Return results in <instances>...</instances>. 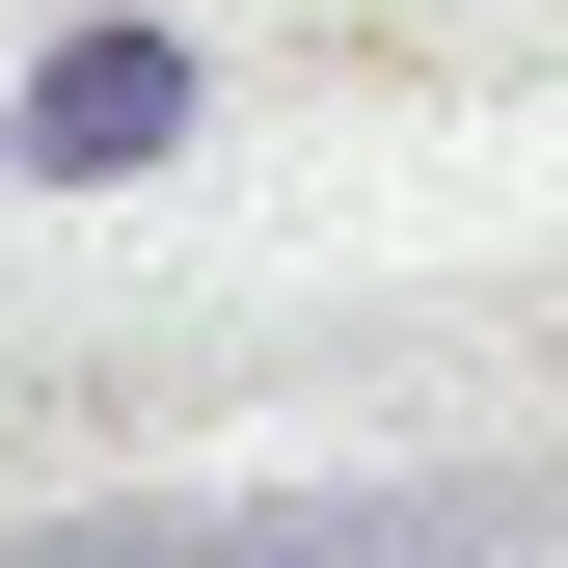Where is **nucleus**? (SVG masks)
<instances>
[{"instance_id": "obj_1", "label": "nucleus", "mask_w": 568, "mask_h": 568, "mask_svg": "<svg viewBox=\"0 0 568 568\" xmlns=\"http://www.w3.org/2000/svg\"><path fill=\"white\" fill-rule=\"evenodd\" d=\"M515 515H541V487H271V515H54L0 568H460Z\"/></svg>"}, {"instance_id": "obj_2", "label": "nucleus", "mask_w": 568, "mask_h": 568, "mask_svg": "<svg viewBox=\"0 0 568 568\" xmlns=\"http://www.w3.org/2000/svg\"><path fill=\"white\" fill-rule=\"evenodd\" d=\"M163 135H190V54H163V28H82V54L28 82V163H54V190H135Z\"/></svg>"}]
</instances>
